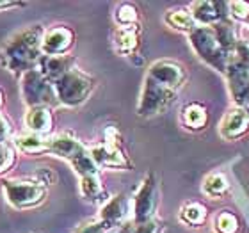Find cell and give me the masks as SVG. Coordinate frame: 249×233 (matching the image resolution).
<instances>
[{"instance_id":"obj_1","label":"cell","mask_w":249,"mask_h":233,"mask_svg":"<svg viewBox=\"0 0 249 233\" xmlns=\"http://www.w3.org/2000/svg\"><path fill=\"white\" fill-rule=\"evenodd\" d=\"M43 34H45L43 27L34 25L11 37L0 52V61L4 68L13 73H27L34 70V66L43 57Z\"/></svg>"},{"instance_id":"obj_2","label":"cell","mask_w":249,"mask_h":233,"mask_svg":"<svg viewBox=\"0 0 249 233\" xmlns=\"http://www.w3.org/2000/svg\"><path fill=\"white\" fill-rule=\"evenodd\" d=\"M59 104L64 107H78L93 93L94 80L82 70L71 66L64 75L53 82Z\"/></svg>"},{"instance_id":"obj_3","label":"cell","mask_w":249,"mask_h":233,"mask_svg":"<svg viewBox=\"0 0 249 233\" xmlns=\"http://www.w3.org/2000/svg\"><path fill=\"white\" fill-rule=\"evenodd\" d=\"M189 41H191V47L194 48V52L197 54V57L203 62H207L208 66H212L217 72L226 73L231 55L224 52V48L221 47L212 27L196 25L189 32Z\"/></svg>"},{"instance_id":"obj_4","label":"cell","mask_w":249,"mask_h":233,"mask_svg":"<svg viewBox=\"0 0 249 233\" xmlns=\"http://www.w3.org/2000/svg\"><path fill=\"white\" fill-rule=\"evenodd\" d=\"M7 201L15 208L36 207L47 196V187L41 180H2Z\"/></svg>"},{"instance_id":"obj_5","label":"cell","mask_w":249,"mask_h":233,"mask_svg":"<svg viewBox=\"0 0 249 233\" xmlns=\"http://www.w3.org/2000/svg\"><path fill=\"white\" fill-rule=\"evenodd\" d=\"M21 93L31 107H48L50 109L53 105H59L53 84L37 68L25 73L23 84H21Z\"/></svg>"},{"instance_id":"obj_6","label":"cell","mask_w":249,"mask_h":233,"mask_svg":"<svg viewBox=\"0 0 249 233\" xmlns=\"http://www.w3.org/2000/svg\"><path fill=\"white\" fill-rule=\"evenodd\" d=\"M159 201H160V192H159V183L153 173H148L144 176V180L141 181L139 189L134 196V221L135 224L150 221L155 217V212L159 208Z\"/></svg>"},{"instance_id":"obj_7","label":"cell","mask_w":249,"mask_h":233,"mask_svg":"<svg viewBox=\"0 0 249 233\" xmlns=\"http://www.w3.org/2000/svg\"><path fill=\"white\" fill-rule=\"evenodd\" d=\"M177 93L171 89L164 88L155 80L146 77L144 78V88L141 93L139 105H137V114L142 118H150V116L160 114L175 102Z\"/></svg>"},{"instance_id":"obj_8","label":"cell","mask_w":249,"mask_h":233,"mask_svg":"<svg viewBox=\"0 0 249 233\" xmlns=\"http://www.w3.org/2000/svg\"><path fill=\"white\" fill-rule=\"evenodd\" d=\"M224 75L228 77L230 91H231L235 107L246 110L249 114V68L231 57Z\"/></svg>"},{"instance_id":"obj_9","label":"cell","mask_w":249,"mask_h":233,"mask_svg":"<svg viewBox=\"0 0 249 233\" xmlns=\"http://www.w3.org/2000/svg\"><path fill=\"white\" fill-rule=\"evenodd\" d=\"M146 77L155 80L157 84H160L164 88L178 93V89L182 88L183 82H185L187 73H185V68L180 62L162 59V61H155L151 64Z\"/></svg>"},{"instance_id":"obj_10","label":"cell","mask_w":249,"mask_h":233,"mask_svg":"<svg viewBox=\"0 0 249 233\" xmlns=\"http://www.w3.org/2000/svg\"><path fill=\"white\" fill-rule=\"evenodd\" d=\"M191 15L194 23L199 27H213L231 18L230 16V2H215V0L194 2L191 5Z\"/></svg>"},{"instance_id":"obj_11","label":"cell","mask_w":249,"mask_h":233,"mask_svg":"<svg viewBox=\"0 0 249 233\" xmlns=\"http://www.w3.org/2000/svg\"><path fill=\"white\" fill-rule=\"evenodd\" d=\"M73 32L66 27H53L43 34L41 54L45 57H61L71 48Z\"/></svg>"},{"instance_id":"obj_12","label":"cell","mask_w":249,"mask_h":233,"mask_svg":"<svg viewBox=\"0 0 249 233\" xmlns=\"http://www.w3.org/2000/svg\"><path fill=\"white\" fill-rule=\"evenodd\" d=\"M89 155L94 161V164L98 167H118V169H126L130 167V161L123 153L118 144H96L93 148H89Z\"/></svg>"},{"instance_id":"obj_13","label":"cell","mask_w":249,"mask_h":233,"mask_svg":"<svg viewBox=\"0 0 249 233\" xmlns=\"http://www.w3.org/2000/svg\"><path fill=\"white\" fill-rule=\"evenodd\" d=\"M249 130V114L246 110L233 107L223 116L221 123H219V134L226 141L240 139L242 135Z\"/></svg>"},{"instance_id":"obj_14","label":"cell","mask_w":249,"mask_h":233,"mask_svg":"<svg viewBox=\"0 0 249 233\" xmlns=\"http://www.w3.org/2000/svg\"><path fill=\"white\" fill-rule=\"evenodd\" d=\"M130 199L124 194H118L114 197H109L104 203V207L100 210V219L102 223L107 226L109 230H112L114 226H120L121 223H124V219L128 217L130 214Z\"/></svg>"},{"instance_id":"obj_15","label":"cell","mask_w":249,"mask_h":233,"mask_svg":"<svg viewBox=\"0 0 249 233\" xmlns=\"http://www.w3.org/2000/svg\"><path fill=\"white\" fill-rule=\"evenodd\" d=\"M84 148L86 146L70 134H57L50 137V139H47V151L61 157V159H64L68 162L71 161L73 157H77Z\"/></svg>"},{"instance_id":"obj_16","label":"cell","mask_w":249,"mask_h":233,"mask_svg":"<svg viewBox=\"0 0 249 233\" xmlns=\"http://www.w3.org/2000/svg\"><path fill=\"white\" fill-rule=\"evenodd\" d=\"M139 25L118 27L114 31V36H112L116 52L121 54V55H132L139 47Z\"/></svg>"},{"instance_id":"obj_17","label":"cell","mask_w":249,"mask_h":233,"mask_svg":"<svg viewBox=\"0 0 249 233\" xmlns=\"http://www.w3.org/2000/svg\"><path fill=\"white\" fill-rule=\"evenodd\" d=\"M25 125L31 134H50L53 125V116L48 107H31L25 114Z\"/></svg>"},{"instance_id":"obj_18","label":"cell","mask_w":249,"mask_h":233,"mask_svg":"<svg viewBox=\"0 0 249 233\" xmlns=\"http://www.w3.org/2000/svg\"><path fill=\"white\" fill-rule=\"evenodd\" d=\"M71 62L73 59L66 57V55H61V57H45L43 55L39 59V68L37 70L53 84L61 75H64L71 68Z\"/></svg>"},{"instance_id":"obj_19","label":"cell","mask_w":249,"mask_h":233,"mask_svg":"<svg viewBox=\"0 0 249 233\" xmlns=\"http://www.w3.org/2000/svg\"><path fill=\"white\" fill-rule=\"evenodd\" d=\"M212 29H213V32H215V36H217L219 43H221V47L224 48V52L228 54V55H233L235 45L239 41L233 20L228 18V20H224V21H221V23H217V25H213Z\"/></svg>"},{"instance_id":"obj_20","label":"cell","mask_w":249,"mask_h":233,"mask_svg":"<svg viewBox=\"0 0 249 233\" xmlns=\"http://www.w3.org/2000/svg\"><path fill=\"white\" fill-rule=\"evenodd\" d=\"M208 112L201 104H189L182 110V123L189 130H201L207 126Z\"/></svg>"},{"instance_id":"obj_21","label":"cell","mask_w":249,"mask_h":233,"mask_svg":"<svg viewBox=\"0 0 249 233\" xmlns=\"http://www.w3.org/2000/svg\"><path fill=\"white\" fill-rule=\"evenodd\" d=\"M80 192H82L84 199H88L89 203L107 201V194H105L104 183L100 180V175L80 178Z\"/></svg>"},{"instance_id":"obj_22","label":"cell","mask_w":249,"mask_h":233,"mask_svg":"<svg viewBox=\"0 0 249 233\" xmlns=\"http://www.w3.org/2000/svg\"><path fill=\"white\" fill-rule=\"evenodd\" d=\"M164 21H166L171 29H175V31L187 32V34L196 27V23H194V20H192L191 11H187V9L167 11L166 16H164Z\"/></svg>"},{"instance_id":"obj_23","label":"cell","mask_w":249,"mask_h":233,"mask_svg":"<svg viewBox=\"0 0 249 233\" xmlns=\"http://www.w3.org/2000/svg\"><path fill=\"white\" fill-rule=\"evenodd\" d=\"M228 178L223 173H210V175L203 180L201 191L205 196L208 197H221L223 194H226L228 191Z\"/></svg>"},{"instance_id":"obj_24","label":"cell","mask_w":249,"mask_h":233,"mask_svg":"<svg viewBox=\"0 0 249 233\" xmlns=\"http://www.w3.org/2000/svg\"><path fill=\"white\" fill-rule=\"evenodd\" d=\"M180 219L185 224L192 226V228L201 226L207 221V208L203 207L201 203H196V201L185 203L182 207V210H180Z\"/></svg>"},{"instance_id":"obj_25","label":"cell","mask_w":249,"mask_h":233,"mask_svg":"<svg viewBox=\"0 0 249 233\" xmlns=\"http://www.w3.org/2000/svg\"><path fill=\"white\" fill-rule=\"evenodd\" d=\"M15 144L23 153H41V151H47V139H43L41 135L31 134V132L18 135Z\"/></svg>"},{"instance_id":"obj_26","label":"cell","mask_w":249,"mask_h":233,"mask_svg":"<svg viewBox=\"0 0 249 233\" xmlns=\"http://www.w3.org/2000/svg\"><path fill=\"white\" fill-rule=\"evenodd\" d=\"M213 224H215V232L217 233H239L240 230L239 217L233 212H228V210L217 214Z\"/></svg>"},{"instance_id":"obj_27","label":"cell","mask_w":249,"mask_h":233,"mask_svg":"<svg viewBox=\"0 0 249 233\" xmlns=\"http://www.w3.org/2000/svg\"><path fill=\"white\" fill-rule=\"evenodd\" d=\"M137 20H139V13H137L134 4H121L116 9V21L120 27L137 25Z\"/></svg>"},{"instance_id":"obj_28","label":"cell","mask_w":249,"mask_h":233,"mask_svg":"<svg viewBox=\"0 0 249 233\" xmlns=\"http://www.w3.org/2000/svg\"><path fill=\"white\" fill-rule=\"evenodd\" d=\"M230 16L249 25V2H230Z\"/></svg>"},{"instance_id":"obj_29","label":"cell","mask_w":249,"mask_h":233,"mask_svg":"<svg viewBox=\"0 0 249 233\" xmlns=\"http://www.w3.org/2000/svg\"><path fill=\"white\" fill-rule=\"evenodd\" d=\"M162 232H164V223L159 221L157 217H153L150 221L135 224V228L132 233H162Z\"/></svg>"},{"instance_id":"obj_30","label":"cell","mask_w":249,"mask_h":233,"mask_svg":"<svg viewBox=\"0 0 249 233\" xmlns=\"http://www.w3.org/2000/svg\"><path fill=\"white\" fill-rule=\"evenodd\" d=\"M13 161H15V148L9 143H2L0 144V173L9 169Z\"/></svg>"},{"instance_id":"obj_31","label":"cell","mask_w":249,"mask_h":233,"mask_svg":"<svg viewBox=\"0 0 249 233\" xmlns=\"http://www.w3.org/2000/svg\"><path fill=\"white\" fill-rule=\"evenodd\" d=\"M231 57L235 59V61H239L240 64H244V66L249 68V41H246V39H240L237 41V45H235V50H233V55Z\"/></svg>"},{"instance_id":"obj_32","label":"cell","mask_w":249,"mask_h":233,"mask_svg":"<svg viewBox=\"0 0 249 233\" xmlns=\"http://www.w3.org/2000/svg\"><path fill=\"white\" fill-rule=\"evenodd\" d=\"M107 232H109V228L102 221H91V223L78 226L75 233H107Z\"/></svg>"},{"instance_id":"obj_33","label":"cell","mask_w":249,"mask_h":233,"mask_svg":"<svg viewBox=\"0 0 249 233\" xmlns=\"http://www.w3.org/2000/svg\"><path fill=\"white\" fill-rule=\"evenodd\" d=\"M9 134H11L9 123H7V121L0 116V144H2V143H7V139H9Z\"/></svg>"},{"instance_id":"obj_34","label":"cell","mask_w":249,"mask_h":233,"mask_svg":"<svg viewBox=\"0 0 249 233\" xmlns=\"http://www.w3.org/2000/svg\"><path fill=\"white\" fill-rule=\"evenodd\" d=\"M11 5H15L13 2H0V7H11Z\"/></svg>"},{"instance_id":"obj_35","label":"cell","mask_w":249,"mask_h":233,"mask_svg":"<svg viewBox=\"0 0 249 233\" xmlns=\"http://www.w3.org/2000/svg\"><path fill=\"white\" fill-rule=\"evenodd\" d=\"M2 104H4V94H2V91H0V109H2Z\"/></svg>"},{"instance_id":"obj_36","label":"cell","mask_w":249,"mask_h":233,"mask_svg":"<svg viewBox=\"0 0 249 233\" xmlns=\"http://www.w3.org/2000/svg\"><path fill=\"white\" fill-rule=\"evenodd\" d=\"M107 233H121V232H116V230H109Z\"/></svg>"}]
</instances>
